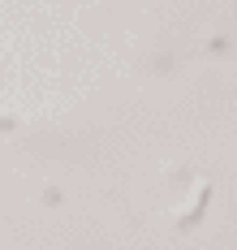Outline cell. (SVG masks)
Here are the masks:
<instances>
[{
  "mask_svg": "<svg viewBox=\"0 0 237 250\" xmlns=\"http://www.w3.org/2000/svg\"><path fill=\"white\" fill-rule=\"evenodd\" d=\"M0 129H13V117H0Z\"/></svg>",
  "mask_w": 237,
  "mask_h": 250,
  "instance_id": "cell-1",
  "label": "cell"
}]
</instances>
